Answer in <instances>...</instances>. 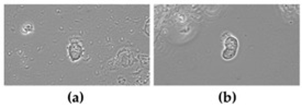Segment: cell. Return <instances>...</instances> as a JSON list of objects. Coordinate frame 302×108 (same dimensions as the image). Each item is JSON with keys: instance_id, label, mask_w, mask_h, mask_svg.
<instances>
[{"instance_id": "obj_1", "label": "cell", "mask_w": 302, "mask_h": 108, "mask_svg": "<svg viewBox=\"0 0 302 108\" xmlns=\"http://www.w3.org/2000/svg\"><path fill=\"white\" fill-rule=\"evenodd\" d=\"M224 46L225 48L222 53V57L225 60H230L232 58L235 57L236 51L239 48V41L236 40L234 36H229L224 37Z\"/></svg>"}, {"instance_id": "obj_2", "label": "cell", "mask_w": 302, "mask_h": 108, "mask_svg": "<svg viewBox=\"0 0 302 108\" xmlns=\"http://www.w3.org/2000/svg\"><path fill=\"white\" fill-rule=\"evenodd\" d=\"M82 53H84V47H82L81 43L80 41H72L68 46L69 58H71L73 62H76V60L81 57Z\"/></svg>"}, {"instance_id": "obj_3", "label": "cell", "mask_w": 302, "mask_h": 108, "mask_svg": "<svg viewBox=\"0 0 302 108\" xmlns=\"http://www.w3.org/2000/svg\"><path fill=\"white\" fill-rule=\"evenodd\" d=\"M32 31H33V25L32 24H25V25H23V28H22V33L23 34L31 33Z\"/></svg>"}]
</instances>
